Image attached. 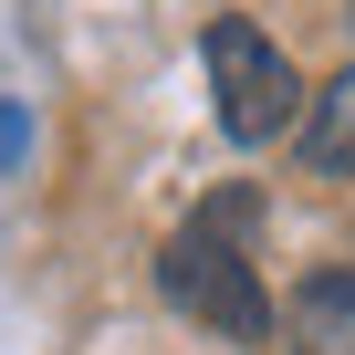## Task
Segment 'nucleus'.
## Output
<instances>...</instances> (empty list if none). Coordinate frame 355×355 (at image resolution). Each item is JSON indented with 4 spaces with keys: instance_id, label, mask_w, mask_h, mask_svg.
<instances>
[{
    "instance_id": "6",
    "label": "nucleus",
    "mask_w": 355,
    "mask_h": 355,
    "mask_svg": "<svg viewBox=\"0 0 355 355\" xmlns=\"http://www.w3.org/2000/svg\"><path fill=\"white\" fill-rule=\"evenodd\" d=\"M345 21H355V11H345Z\"/></svg>"
},
{
    "instance_id": "4",
    "label": "nucleus",
    "mask_w": 355,
    "mask_h": 355,
    "mask_svg": "<svg viewBox=\"0 0 355 355\" xmlns=\"http://www.w3.org/2000/svg\"><path fill=\"white\" fill-rule=\"evenodd\" d=\"M303 167L313 178H355V63L324 94H303Z\"/></svg>"
},
{
    "instance_id": "3",
    "label": "nucleus",
    "mask_w": 355,
    "mask_h": 355,
    "mask_svg": "<svg viewBox=\"0 0 355 355\" xmlns=\"http://www.w3.org/2000/svg\"><path fill=\"white\" fill-rule=\"evenodd\" d=\"M282 345L293 355H355V272H313L282 303Z\"/></svg>"
},
{
    "instance_id": "5",
    "label": "nucleus",
    "mask_w": 355,
    "mask_h": 355,
    "mask_svg": "<svg viewBox=\"0 0 355 355\" xmlns=\"http://www.w3.org/2000/svg\"><path fill=\"white\" fill-rule=\"evenodd\" d=\"M199 230H220V241H241V251H251V230H261V199H251V189H220V199H199Z\"/></svg>"
},
{
    "instance_id": "2",
    "label": "nucleus",
    "mask_w": 355,
    "mask_h": 355,
    "mask_svg": "<svg viewBox=\"0 0 355 355\" xmlns=\"http://www.w3.org/2000/svg\"><path fill=\"white\" fill-rule=\"evenodd\" d=\"M157 293H167L178 313H199L209 334H241V345H261V334H272V293H261L251 251H241V241H220V230H199V220L157 251Z\"/></svg>"
},
{
    "instance_id": "1",
    "label": "nucleus",
    "mask_w": 355,
    "mask_h": 355,
    "mask_svg": "<svg viewBox=\"0 0 355 355\" xmlns=\"http://www.w3.org/2000/svg\"><path fill=\"white\" fill-rule=\"evenodd\" d=\"M209 94H220V125L230 146H272L282 125H303V73L282 63V42L261 21H209Z\"/></svg>"
}]
</instances>
